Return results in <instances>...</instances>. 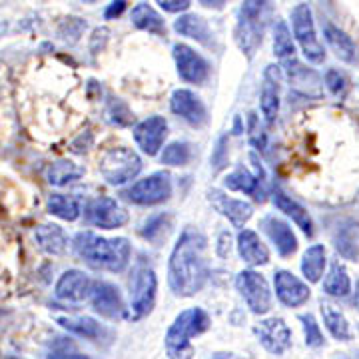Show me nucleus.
<instances>
[{"label": "nucleus", "instance_id": "nucleus-39", "mask_svg": "<svg viewBox=\"0 0 359 359\" xmlns=\"http://www.w3.org/2000/svg\"><path fill=\"white\" fill-rule=\"evenodd\" d=\"M168 226H170V218L166 214H156V216H150L144 222V226L140 228V236L150 240V242H156L164 233Z\"/></svg>", "mask_w": 359, "mask_h": 359}, {"label": "nucleus", "instance_id": "nucleus-21", "mask_svg": "<svg viewBox=\"0 0 359 359\" xmlns=\"http://www.w3.org/2000/svg\"><path fill=\"white\" fill-rule=\"evenodd\" d=\"M283 66H285V74L290 78L292 86H294L297 92L302 94H308V96H320V76L313 72V70H308L306 66H302L294 58H287V60H282Z\"/></svg>", "mask_w": 359, "mask_h": 359}, {"label": "nucleus", "instance_id": "nucleus-34", "mask_svg": "<svg viewBox=\"0 0 359 359\" xmlns=\"http://www.w3.org/2000/svg\"><path fill=\"white\" fill-rule=\"evenodd\" d=\"M58 323L68 330V332H72V334L82 335V337H88V339H96V337H100L102 334V327H100V323H96V320H92V318H86V316H78V318H58Z\"/></svg>", "mask_w": 359, "mask_h": 359}, {"label": "nucleus", "instance_id": "nucleus-15", "mask_svg": "<svg viewBox=\"0 0 359 359\" xmlns=\"http://www.w3.org/2000/svg\"><path fill=\"white\" fill-rule=\"evenodd\" d=\"M276 295L282 302L283 306L287 308H299L304 306L311 295V290L308 287V283H304L299 278H295L292 271L285 269H278L276 271Z\"/></svg>", "mask_w": 359, "mask_h": 359}, {"label": "nucleus", "instance_id": "nucleus-42", "mask_svg": "<svg viewBox=\"0 0 359 359\" xmlns=\"http://www.w3.org/2000/svg\"><path fill=\"white\" fill-rule=\"evenodd\" d=\"M250 142L256 146L257 150H266V134H264V130L259 126V120H257L256 114H250Z\"/></svg>", "mask_w": 359, "mask_h": 359}, {"label": "nucleus", "instance_id": "nucleus-7", "mask_svg": "<svg viewBox=\"0 0 359 359\" xmlns=\"http://www.w3.org/2000/svg\"><path fill=\"white\" fill-rule=\"evenodd\" d=\"M292 26H294V36L299 42L304 56L313 65H321L325 60V50L316 36L313 14H311L309 4L302 2L292 11Z\"/></svg>", "mask_w": 359, "mask_h": 359}, {"label": "nucleus", "instance_id": "nucleus-45", "mask_svg": "<svg viewBox=\"0 0 359 359\" xmlns=\"http://www.w3.org/2000/svg\"><path fill=\"white\" fill-rule=\"evenodd\" d=\"M166 13H182V11H188L190 6V0H156Z\"/></svg>", "mask_w": 359, "mask_h": 359}, {"label": "nucleus", "instance_id": "nucleus-43", "mask_svg": "<svg viewBox=\"0 0 359 359\" xmlns=\"http://www.w3.org/2000/svg\"><path fill=\"white\" fill-rule=\"evenodd\" d=\"M212 162H214V168H216V170H222V168L228 164V138H226V136H222L218 140L216 152L212 156Z\"/></svg>", "mask_w": 359, "mask_h": 359}, {"label": "nucleus", "instance_id": "nucleus-12", "mask_svg": "<svg viewBox=\"0 0 359 359\" xmlns=\"http://www.w3.org/2000/svg\"><path fill=\"white\" fill-rule=\"evenodd\" d=\"M90 304L96 313L108 320H118L124 316V302L118 287L108 282H92V290L88 295Z\"/></svg>", "mask_w": 359, "mask_h": 359}, {"label": "nucleus", "instance_id": "nucleus-31", "mask_svg": "<svg viewBox=\"0 0 359 359\" xmlns=\"http://www.w3.org/2000/svg\"><path fill=\"white\" fill-rule=\"evenodd\" d=\"M323 269H325V248L321 244H313L304 254L302 273L306 276L308 282L318 283L321 280V276H323Z\"/></svg>", "mask_w": 359, "mask_h": 359}, {"label": "nucleus", "instance_id": "nucleus-46", "mask_svg": "<svg viewBox=\"0 0 359 359\" xmlns=\"http://www.w3.org/2000/svg\"><path fill=\"white\" fill-rule=\"evenodd\" d=\"M92 142H94V136H92L90 132H84L78 140L72 142V152H76V154H84V152H88L90 146H92Z\"/></svg>", "mask_w": 359, "mask_h": 359}, {"label": "nucleus", "instance_id": "nucleus-10", "mask_svg": "<svg viewBox=\"0 0 359 359\" xmlns=\"http://www.w3.org/2000/svg\"><path fill=\"white\" fill-rule=\"evenodd\" d=\"M84 218L90 226L102 230H116L128 224V212L112 198L100 196L84 205Z\"/></svg>", "mask_w": 359, "mask_h": 359}, {"label": "nucleus", "instance_id": "nucleus-20", "mask_svg": "<svg viewBox=\"0 0 359 359\" xmlns=\"http://www.w3.org/2000/svg\"><path fill=\"white\" fill-rule=\"evenodd\" d=\"M262 114L266 122L271 124L280 112V72L276 66H268L264 74V86H262Z\"/></svg>", "mask_w": 359, "mask_h": 359}, {"label": "nucleus", "instance_id": "nucleus-22", "mask_svg": "<svg viewBox=\"0 0 359 359\" xmlns=\"http://www.w3.org/2000/svg\"><path fill=\"white\" fill-rule=\"evenodd\" d=\"M240 257L250 266H266L269 262V252L254 230H242L238 236Z\"/></svg>", "mask_w": 359, "mask_h": 359}, {"label": "nucleus", "instance_id": "nucleus-47", "mask_svg": "<svg viewBox=\"0 0 359 359\" xmlns=\"http://www.w3.org/2000/svg\"><path fill=\"white\" fill-rule=\"evenodd\" d=\"M124 11H126V0H112V2L108 4V8L104 11V16H106L108 20H112V18H118Z\"/></svg>", "mask_w": 359, "mask_h": 359}, {"label": "nucleus", "instance_id": "nucleus-27", "mask_svg": "<svg viewBox=\"0 0 359 359\" xmlns=\"http://www.w3.org/2000/svg\"><path fill=\"white\" fill-rule=\"evenodd\" d=\"M132 25L140 30H146L150 34H156V36H166V25H164V18L160 14L156 13L154 8L146 2H140L136 4V8L132 11Z\"/></svg>", "mask_w": 359, "mask_h": 359}, {"label": "nucleus", "instance_id": "nucleus-30", "mask_svg": "<svg viewBox=\"0 0 359 359\" xmlns=\"http://www.w3.org/2000/svg\"><path fill=\"white\" fill-rule=\"evenodd\" d=\"M321 316H323V323L330 330V334L334 335L339 341H349L351 339V330H349V321L346 316L335 308L334 304L321 302Z\"/></svg>", "mask_w": 359, "mask_h": 359}, {"label": "nucleus", "instance_id": "nucleus-11", "mask_svg": "<svg viewBox=\"0 0 359 359\" xmlns=\"http://www.w3.org/2000/svg\"><path fill=\"white\" fill-rule=\"evenodd\" d=\"M256 335L266 351L283 355L292 347V330L282 318H269L256 325Z\"/></svg>", "mask_w": 359, "mask_h": 359}, {"label": "nucleus", "instance_id": "nucleus-5", "mask_svg": "<svg viewBox=\"0 0 359 359\" xmlns=\"http://www.w3.org/2000/svg\"><path fill=\"white\" fill-rule=\"evenodd\" d=\"M156 290H158V280H156L154 268L142 259L134 266L130 278V309L134 320L146 318L154 309Z\"/></svg>", "mask_w": 359, "mask_h": 359}, {"label": "nucleus", "instance_id": "nucleus-36", "mask_svg": "<svg viewBox=\"0 0 359 359\" xmlns=\"http://www.w3.org/2000/svg\"><path fill=\"white\" fill-rule=\"evenodd\" d=\"M104 114H106V120L110 124L118 126V128H126V126H130L134 122V114H132V110L126 106V102H122L120 98H112V96L106 102Z\"/></svg>", "mask_w": 359, "mask_h": 359}, {"label": "nucleus", "instance_id": "nucleus-49", "mask_svg": "<svg viewBox=\"0 0 359 359\" xmlns=\"http://www.w3.org/2000/svg\"><path fill=\"white\" fill-rule=\"evenodd\" d=\"M226 2H228V0H200V4H202V6H205V8H216V11L222 8Z\"/></svg>", "mask_w": 359, "mask_h": 359}, {"label": "nucleus", "instance_id": "nucleus-38", "mask_svg": "<svg viewBox=\"0 0 359 359\" xmlns=\"http://www.w3.org/2000/svg\"><path fill=\"white\" fill-rule=\"evenodd\" d=\"M192 158V150L186 142H172L162 152V164L168 166H186Z\"/></svg>", "mask_w": 359, "mask_h": 359}, {"label": "nucleus", "instance_id": "nucleus-24", "mask_svg": "<svg viewBox=\"0 0 359 359\" xmlns=\"http://www.w3.org/2000/svg\"><path fill=\"white\" fill-rule=\"evenodd\" d=\"M323 34H325V40L332 46V50L335 52L337 58H341L346 62H355L358 60V46L351 40V36H347L344 30H339L332 22H325Z\"/></svg>", "mask_w": 359, "mask_h": 359}, {"label": "nucleus", "instance_id": "nucleus-26", "mask_svg": "<svg viewBox=\"0 0 359 359\" xmlns=\"http://www.w3.org/2000/svg\"><path fill=\"white\" fill-rule=\"evenodd\" d=\"M262 180H257V176H254L252 172H248L245 168H238L233 170L231 174L226 176L224 184L228 190H233V192H244L248 196H254V200L257 202H264V192H262V186H259Z\"/></svg>", "mask_w": 359, "mask_h": 359}, {"label": "nucleus", "instance_id": "nucleus-4", "mask_svg": "<svg viewBox=\"0 0 359 359\" xmlns=\"http://www.w3.org/2000/svg\"><path fill=\"white\" fill-rule=\"evenodd\" d=\"M210 327V316L202 308L182 311L166 334V351L170 358H186L190 353L194 337L202 335Z\"/></svg>", "mask_w": 359, "mask_h": 359}, {"label": "nucleus", "instance_id": "nucleus-35", "mask_svg": "<svg viewBox=\"0 0 359 359\" xmlns=\"http://www.w3.org/2000/svg\"><path fill=\"white\" fill-rule=\"evenodd\" d=\"M273 52L280 60H287L295 56V46L292 40V32L283 20H278L273 26Z\"/></svg>", "mask_w": 359, "mask_h": 359}, {"label": "nucleus", "instance_id": "nucleus-28", "mask_svg": "<svg viewBox=\"0 0 359 359\" xmlns=\"http://www.w3.org/2000/svg\"><path fill=\"white\" fill-rule=\"evenodd\" d=\"M174 28H176V32H180V34L202 42L204 46H212V44H214L212 32H210V28L205 25V20L204 18H200V16H196V14L180 16L178 20L174 22Z\"/></svg>", "mask_w": 359, "mask_h": 359}, {"label": "nucleus", "instance_id": "nucleus-16", "mask_svg": "<svg viewBox=\"0 0 359 359\" xmlns=\"http://www.w3.org/2000/svg\"><path fill=\"white\" fill-rule=\"evenodd\" d=\"M170 106H172L174 114L180 116L182 120H186L188 124H192L196 128L204 126L208 122V110H205L204 102L190 90H176L172 94Z\"/></svg>", "mask_w": 359, "mask_h": 359}, {"label": "nucleus", "instance_id": "nucleus-6", "mask_svg": "<svg viewBox=\"0 0 359 359\" xmlns=\"http://www.w3.org/2000/svg\"><path fill=\"white\" fill-rule=\"evenodd\" d=\"M98 170L110 186H124L140 174L142 160L134 150L120 146L104 152Z\"/></svg>", "mask_w": 359, "mask_h": 359}, {"label": "nucleus", "instance_id": "nucleus-25", "mask_svg": "<svg viewBox=\"0 0 359 359\" xmlns=\"http://www.w3.org/2000/svg\"><path fill=\"white\" fill-rule=\"evenodd\" d=\"M36 242H39L40 250L50 254V256H60L66 252V245H68V236L65 230L56 224H44L36 228Z\"/></svg>", "mask_w": 359, "mask_h": 359}, {"label": "nucleus", "instance_id": "nucleus-18", "mask_svg": "<svg viewBox=\"0 0 359 359\" xmlns=\"http://www.w3.org/2000/svg\"><path fill=\"white\" fill-rule=\"evenodd\" d=\"M90 290H92V280L84 271L80 269H68L60 276V280L56 283L54 294L62 302H84L88 299Z\"/></svg>", "mask_w": 359, "mask_h": 359}, {"label": "nucleus", "instance_id": "nucleus-44", "mask_svg": "<svg viewBox=\"0 0 359 359\" xmlns=\"http://www.w3.org/2000/svg\"><path fill=\"white\" fill-rule=\"evenodd\" d=\"M48 358H84V355H80L74 346L60 341V347H52Z\"/></svg>", "mask_w": 359, "mask_h": 359}, {"label": "nucleus", "instance_id": "nucleus-9", "mask_svg": "<svg viewBox=\"0 0 359 359\" xmlns=\"http://www.w3.org/2000/svg\"><path fill=\"white\" fill-rule=\"evenodd\" d=\"M132 204L138 205H156L166 202L172 196V180L166 172H156L148 178L138 180L132 184V188L124 194Z\"/></svg>", "mask_w": 359, "mask_h": 359}, {"label": "nucleus", "instance_id": "nucleus-29", "mask_svg": "<svg viewBox=\"0 0 359 359\" xmlns=\"http://www.w3.org/2000/svg\"><path fill=\"white\" fill-rule=\"evenodd\" d=\"M323 292L332 295V297H346L351 292V282H349L347 269L339 259L332 262L330 271H327V276L323 280Z\"/></svg>", "mask_w": 359, "mask_h": 359}, {"label": "nucleus", "instance_id": "nucleus-14", "mask_svg": "<svg viewBox=\"0 0 359 359\" xmlns=\"http://www.w3.org/2000/svg\"><path fill=\"white\" fill-rule=\"evenodd\" d=\"M168 136V122L162 116H152L142 120L134 128V140L142 148V152L148 156H156L160 152L162 144Z\"/></svg>", "mask_w": 359, "mask_h": 359}, {"label": "nucleus", "instance_id": "nucleus-40", "mask_svg": "<svg viewBox=\"0 0 359 359\" xmlns=\"http://www.w3.org/2000/svg\"><path fill=\"white\" fill-rule=\"evenodd\" d=\"M299 321H302V325H304L306 346L313 347V349H318V347L323 346V334H321L320 323L316 321V318H313L311 313H304V316H299Z\"/></svg>", "mask_w": 359, "mask_h": 359}, {"label": "nucleus", "instance_id": "nucleus-32", "mask_svg": "<svg viewBox=\"0 0 359 359\" xmlns=\"http://www.w3.org/2000/svg\"><path fill=\"white\" fill-rule=\"evenodd\" d=\"M82 176H84V170L76 166L74 162H70V160H58L46 170V178H48V184H52V186H66V184L82 178Z\"/></svg>", "mask_w": 359, "mask_h": 359}, {"label": "nucleus", "instance_id": "nucleus-19", "mask_svg": "<svg viewBox=\"0 0 359 359\" xmlns=\"http://www.w3.org/2000/svg\"><path fill=\"white\" fill-rule=\"evenodd\" d=\"M259 228L273 242L278 254L282 257L294 256L295 252H297V238H295L292 228L283 219L276 218V216H266V218L262 219Z\"/></svg>", "mask_w": 359, "mask_h": 359}, {"label": "nucleus", "instance_id": "nucleus-1", "mask_svg": "<svg viewBox=\"0 0 359 359\" xmlns=\"http://www.w3.org/2000/svg\"><path fill=\"white\" fill-rule=\"evenodd\" d=\"M170 290L180 297H192L208 282L205 238L196 228H186L168 264Z\"/></svg>", "mask_w": 359, "mask_h": 359}, {"label": "nucleus", "instance_id": "nucleus-37", "mask_svg": "<svg viewBox=\"0 0 359 359\" xmlns=\"http://www.w3.org/2000/svg\"><path fill=\"white\" fill-rule=\"evenodd\" d=\"M335 248L349 259H358V228L349 222L347 228H339V236L335 238Z\"/></svg>", "mask_w": 359, "mask_h": 359}, {"label": "nucleus", "instance_id": "nucleus-50", "mask_svg": "<svg viewBox=\"0 0 359 359\" xmlns=\"http://www.w3.org/2000/svg\"><path fill=\"white\" fill-rule=\"evenodd\" d=\"M84 2H94V0H84Z\"/></svg>", "mask_w": 359, "mask_h": 359}, {"label": "nucleus", "instance_id": "nucleus-48", "mask_svg": "<svg viewBox=\"0 0 359 359\" xmlns=\"http://www.w3.org/2000/svg\"><path fill=\"white\" fill-rule=\"evenodd\" d=\"M230 233H222V238H219V256H228L230 254Z\"/></svg>", "mask_w": 359, "mask_h": 359}, {"label": "nucleus", "instance_id": "nucleus-2", "mask_svg": "<svg viewBox=\"0 0 359 359\" xmlns=\"http://www.w3.org/2000/svg\"><path fill=\"white\" fill-rule=\"evenodd\" d=\"M76 256L90 268L120 273L130 264V244L126 238H100L92 231H80L74 238Z\"/></svg>", "mask_w": 359, "mask_h": 359}, {"label": "nucleus", "instance_id": "nucleus-17", "mask_svg": "<svg viewBox=\"0 0 359 359\" xmlns=\"http://www.w3.org/2000/svg\"><path fill=\"white\" fill-rule=\"evenodd\" d=\"M208 200L214 205V210L219 212L224 218H228L236 226V228H244L245 222L252 218L254 208L244 200H236L228 194L219 192V190H210L208 192Z\"/></svg>", "mask_w": 359, "mask_h": 359}, {"label": "nucleus", "instance_id": "nucleus-3", "mask_svg": "<svg viewBox=\"0 0 359 359\" xmlns=\"http://www.w3.org/2000/svg\"><path fill=\"white\" fill-rule=\"evenodd\" d=\"M269 13H271V0H244L240 8L238 25H236V42L248 60L256 56L257 48L264 42Z\"/></svg>", "mask_w": 359, "mask_h": 359}, {"label": "nucleus", "instance_id": "nucleus-23", "mask_svg": "<svg viewBox=\"0 0 359 359\" xmlns=\"http://www.w3.org/2000/svg\"><path fill=\"white\" fill-rule=\"evenodd\" d=\"M273 204L278 205V210L283 212L285 216L294 219L297 224V228L304 231L306 236H313V222H311V216L308 214V210L304 205H299L295 200H292L287 194H283L280 188H273Z\"/></svg>", "mask_w": 359, "mask_h": 359}, {"label": "nucleus", "instance_id": "nucleus-33", "mask_svg": "<svg viewBox=\"0 0 359 359\" xmlns=\"http://www.w3.org/2000/svg\"><path fill=\"white\" fill-rule=\"evenodd\" d=\"M48 212L56 218L66 219V222H74L80 218V204L76 198L66 196V194H52L48 198Z\"/></svg>", "mask_w": 359, "mask_h": 359}, {"label": "nucleus", "instance_id": "nucleus-8", "mask_svg": "<svg viewBox=\"0 0 359 359\" xmlns=\"http://www.w3.org/2000/svg\"><path fill=\"white\" fill-rule=\"evenodd\" d=\"M236 287L244 297L245 306L254 313L264 316L271 309V292H269L268 282L262 273H257L254 269H244L236 278Z\"/></svg>", "mask_w": 359, "mask_h": 359}, {"label": "nucleus", "instance_id": "nucleus-13", "mask_svg": "<svg viewBox=\"0 0 359 359\" xmlns=\"http://www.w3.org/2000/svg\"><path fill=\"white\" fill-rule=\"evenodd\" d=\"M174 60L178 66L180 78L190 82V84H204L210 76V65L198 52L192 50L186 44L174 46Z\"/></svg>", "mask_w": 359, "mask_h": 359}, {"label": "nucleus", "instance_id": "nucleus-41", "mask_svg": "<svg viewBox=\"0 0 359 359\" xmlns=\"http://www.w3.org/2000/svg\"><path fill=\"white\" fill-rule=\"evenodd\" d=\"M325 84H327V88L332 90V94H335V96H346L347 88H349V80L339 70H327L325 72Z\"/></svg>", "mask_w": 359, "mask_h": 359}]
</instances>
